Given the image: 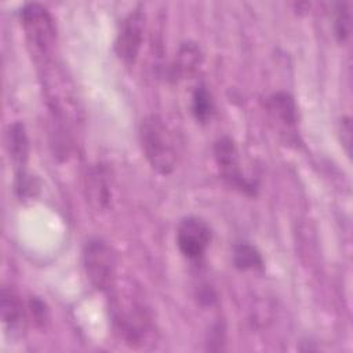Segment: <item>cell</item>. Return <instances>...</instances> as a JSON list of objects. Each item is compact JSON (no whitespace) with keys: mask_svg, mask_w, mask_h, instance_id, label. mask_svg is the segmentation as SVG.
<instances>
[{"mask_svg":"<svg viewBox=\"0 0 353 353\" xmlns=\"http://www.w3.org/2000/svg\"><path fill=\"white\" fill-rule=\"evenodd\" d=\"M266 108L273 120L283 125L294 127L296 123V105L287 92H276L268 98Z\"/></svg>","mask_w":353,"mask_h":353,"instance_id":"cell-12","label":"cell"},{"mask_svg":"<svg viewBox=\"0 0 353 353\" xmlns=\"http://www.w3.org/2000/svg\"><path fill=\"white\" fill-rule=\"evenodd\" d=\"M145 30V14L141 10L131 11L123 21L116 36L114 51L127 65H132L139 54Z\"/></svg>","mask_w":353,"mask_h":353,"instance_id":"cell-7","label":"cell"},{"mask_svg":"<svg viewBox=\"0 0 353 353\" xmlns=\"http://www.w3.org/2000/svg\"><path fill=\"white\" fill-rule=\"evenodd\" d=\"M7 146L10 157L17 165H25L29 156V139L25 125L19 121L10 124L7 131Z\"/></svg>","mask_w":353,"mask_h":353,"instance_id":"cell-13","label":"cell"},{"mask_svg":"<svg viewBox=\"0 0 353 353\" xmlns=\"http://www.w3.org/2000/svg\"><path fill=\"white\" fill-rule=\"evenodd\" d=\"M19 17L28 43L37 59L40 62L51 59L57 43V26L50 11L40 3H28L22 7Z\"/></svg>","mask_w":353,"mask_h":353,"instance_id":"cell-4","label":"cell"},{"mask_svg":"<svg viewBox=\"0 0 353 353\" xmlns=\"http://www.w3.org/2000/svg\"><path fill=\"white\" fill-rule=\"evenodd\" d=\"M211 241V229L197 216L183 218L176 228V244L188 259H200Z\"/></svg>","mask_w":353,"mask_h":353,"instance_id":"cell-6","label":"cell"},{"mask_svg":"<svg viewBox=\"0 0 353 353\" xmlns=\"http://www.w3.org/2000/svg\"><path fill=\"white\" fill-rule=\"evenodd\" d=\"M192 110L197 121L207 123L214 113V99L204 84L196 87L192 95Z\"/></svg>","mask_w":353,"mask_h":353,"instance_id":"cell-15","label":"cell"},{"mask_svg":"<svg viewBox=\"0 0 353 353\" xmlns=\"http://www.w3.org/2000/svg\"><path fill=\"white\" fill-rule=\"evenodd\" d=\"M29 310L30 314L33 316V320L36 324H44L47 319V309L44 307V303L39 299H30L29 302Z\"/></svg>","mask_w":353,"mask_h":353,"instance_id":"cell-18","label":"cell"},{"mask_svg":"<svg viewBox=\"0 0 353 353\" xmlns=\"http://www.w3.org/2000/svg\"><path fill=\"white\" fill-rule=\"evenodd\" d=\"M41 83L54 114L61 121L77 123L81 113L77 92L66 72L52 59L41 62Z\"/></svg>","mask_w":353,"mask_h":353,"instance_id":"cell-2","label":"cell"},{"mask_svg":"<svg viewBox=\"0 0 353 353\" xmlns=\"http://www.w3.org/2000/svg\"><path fill=\"white\" fill-rule=\"evenodd\" d=\"M110 316L116 334L131 347L143 346L152 335V314L134 290H116L113 292Z\"/></svg>","mask_w":353,"mask_h":353,"instance_id":"cell-1","label":"cell"},{"mask_svg":"<svg viewBox=\"0 0 353 353\" xmlns=\"http://www.w3.org/2000/svg\"><path fill=\"white\" fill-rule=\"evenodd\" d=\"M352 30V15L347 3L338 4L334 18V32L339 41H345L350 36Z\"/></svg>","mask_w":353,"mask_h":353,"instance_id":"cell-16","label":"cell"},{"mask_svg":"<svg viewBox=\"0 0 353 353\" xmlns=\"http://www.w3.org/2000/svg\"><path fill=\"white\" fill-rule=\"evenodd\" d=\"M214 156H215L216 164L221 170L223 179L230 186H233L244 193L254 194L255 183L241 174L240 163H239V153H237L234 142L229 137H222L215 142Z\"/></svg>","mask_w":353,"mask_h":353,"instance_id":"cell-8","label":"cell"},{"mask_svg":"<svg viewBox=\"0 0 353 353\" xmlns=\"http://www.w3.org/2000/svg\"><path fill=\"white\" fill-rule=\"evenodd\" d=\"M341 138L342 143L345 145V149L347 153H350V145H352V124L349 117H343L341 120Z\"/></svg>","mask_w":353,"mask_h":353,"instance_id":"cell-19","label":"cell"},{"mask_svg":"<svg viewBox=\"0 0 353 353\" xmlns=\"http://www.w3.org/2000/svg\"><path fill=\"white\" fill-rule=\"evenodd\" d=\"M83 268L90 283L101 291L114 284L116 256L112 247L102 239H90L83 250Z\"/></svg>","mask_w":353,"mask_h":353,"instance_id":"cell-5","label":"cell"},{"mask_svg":"<svg viewBox=\"0 0 353 353\" xmlns=\"http://www.w3.org/2000/svg\"><path fill=\"white\" fill-rule=\"evenodd\" d=\"M139 141L142 152L153 170L163 175L174 171L176 165L175 141L161 117L149 114L141 121Z\"/></svg>","mask_w":353,"mask_h":353,"instance_id":"cell-3","label":"cell"},{"mask_svg":"<svg viewBox=\"0 0 353 353\" xmlns=\"http://www.w3.org/2000/svg\"><path fill=\"white\" fill-rule=\"evenodd\" d=\"M233 262L236 268H239L240 270H262L263 269V259L259 251L248 243H240L234 245Z\"/></svg>","mask_w":353,"mask_h":353,"instance_id":"cell-14","label":"cell"},{"mask_svg":"<svg viewBox=\"0 0 353 353\" xmlns=\"http://www.w3.org/2000/svg\"><path fill=\"white\" fill-rule=\"evenodd\" d=\"M1 320L7 332L12 336H19L26 328V309L19 294L11 287L1 288Z\"/></svg>","mask_w":353,"mask_h":353,"instance_id":"cell-9","label":"cell"},{"mask_svg":"<svg viewBox=\"0 0 353 353\" xmlns=\"http://www.w3.org/2000/svg\"><path fill=\"white\" fill-rule=\"evenodd\" d=\"M87 196L98 210L108 207L110 199V174L105 165L98 164L90 170L87 175Z\"/></svg>","mask_w":353,"mask_h":353,"instance_id":"cell-11","label":"cell"},{"mask_svg":"<svg viewBox=\"0 0 353 353\" xmlns=\"http://www.w3.org/2000/svg\"><path fill=\"white\" fill-rule=\"evenodd\" d=\"M15 190L19 194V197H33L39 190V185L36 183V179L32 178V175L26 174L25 171H19L17 175Z\"/></svg>","mask_w":353,"mask_h":353,"instance_id":"cell-17","label":"cell"},{"mask_svg":"<svg viewBox=\"0 0 353 353\" xmlns=\"http://www.w3.org/2000/svg\"><path fill=\"white\" fill-rule=\"evenodd\" d=\"M203 52L196 43H182L170 66V77L172 80H183L192 77L199 70Z\"/></svg>","mask_w":353,"mask_h":353,"instance_id":"cell-10","label":"cell"}]
</instances>
